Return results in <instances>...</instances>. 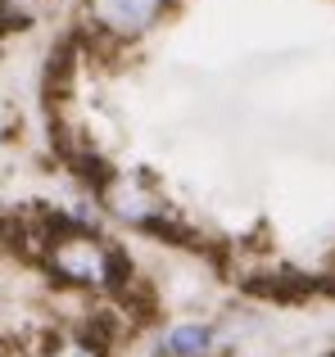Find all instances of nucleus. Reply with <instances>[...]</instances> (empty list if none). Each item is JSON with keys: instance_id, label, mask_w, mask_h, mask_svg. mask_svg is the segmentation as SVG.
I'll return each mask as SVG.
<instances>
[{"instance_id": "1", "label": "nucleus", "mask_w": 335, "mask_h": 357, "mask_svg": "<svg viewBox=\"0 0 335 357\" xmlns=\"http://www.w3.org/2000/svg\"><path fill=\"white\" fill-rule=\"evenodd\" d=\"M45 262H50L59 276L82 280V285H100V280H109V249H100L91 236H64V240H54L50 253H45Z\"/></svg>"}, {"instance_id": "2", "label": "nucleus", "mask_w": 335, "mask_h": 357, "mask_svg": "<svg viewBox=\"0 0 335 357\" xmlns=\"http://www.w3.org/2000/svg\"><path fill=\"white\" fill-rule=\"evenodd\" d=\"M163 9V0H91V18L114 36H132L145 23H154V14Z\"/></svg>"}, {"instance_id": "3", "label": "nucleus", "mask_w": 335, "mask_h": 357, "mask_svg": "<svg viewBox=\"0 0 335 357\" xmlns=\"http://www.w3.org/2000/svg\"><path fill=\"white\" fill-rule=\"evenodd\" d=\"M209 349H213V335L204 326H177V331L163 335L159 357H204Z\"/></svg>"}, {"instance_id": "4", "label": "nucleus", "mask_w": 335, "mask_h": 357, "mask_svg": "<svg viewBox=\"0 0 335 357\" xmlns=\"http://www.w3.org/2000/svg\"><path fill=\"white\" fill-rule=\"evenodd\" d=\"M45 357H105V353H96L91 344H82V340H64V344H54Z\"/></svg>"}]
</instances>
